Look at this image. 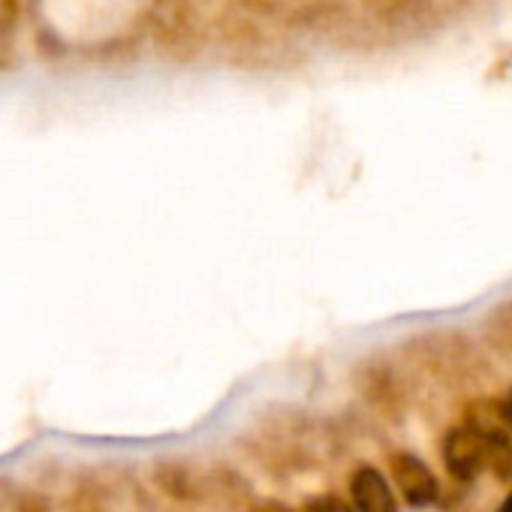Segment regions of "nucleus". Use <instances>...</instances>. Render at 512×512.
I'll list each match as a JSON object with an SVG mask.
<instances>
[{"mask_svg": "<svg viewBox=\"0 0 512 512\" xmlns=\"http://www.w3.org/2000/svg\"><path fill=\"white\" fill-rule=\"evenodd\" d=\"M503 422H506V428L512 431V392H509L506 401H503Z\"/></svg>", "mask_w": 512, "mask_h": 512, "instance_id": "obj_5", "label": "nucleus"}, {"mask_svg": "<svg viewBox=\"0 0 512 512\" xmlns=\"http://www.w3.org/2000/svg\"><path fill=\"white\" fill-rule=\"evenodd\" d=\"M350 494H353L359 512H398V503H395V494H392L389 482L374 467H359L353 473Z\"/></svg>", "mask_w": 512, "mask_h": 512, "instance_id": "obj_3", "label": "nucleus"}, {"mask_svg": "<svg viewBox=\"0 0 512 512\" xmlns=\"http://www.w3.org/2000/svg\"><path fill=\"white\" fill-rule=\"evenodd\" d=\"M305 512H356L350 503H344L341 497H332V494H326V497H317V500H311L308 506H305Z\"/></svg>", "mask_w": 512, "mask_h": 512, "instance_id": "obj_4", "label": "nucleus"}, {"mask_svg": "<svg viewBox=\"0 0 512 512\" xmlns=\"http://www.w3.org/2000/svg\"><path fill=\"white\" fill-rule=\"evenodd\" d=\"M389 467H392V476H395L401 494L413 506H428L437 500V479L425 461H419L416 455H395L389 461Z\"/></svg>", "mask_w": 512, "mask_h": 512, "instance_id": "obj_2", "label": "nucleus"}, {"mask_svg": "<svg viewBox=\"0 0 512 512\" xmlns=\"http://www.w3.org/2000/svg\"><path fill=\"white\" fill-rule=\"evenodd\" d=\"M497 512H512V494L500 503V509H497Z\"/></svg>", "mask_w": 512, "mask_h": 512, "instance_id": "obj_6", "label": "nucleus"}, {"mask_svg": "<svg viewBox=\"0 0 512 512\" xmlns=\"http://www.w3.org/2000/svg\"><path fill=\"white\" fill-rule=\"evenodd\" d=\"M446 467L455 479H473L491 461V434L479 428H455L443 443Z\"/></svg>", "mask_w": 512, "mask_h": 512, "instance_id": "obj_1", "label": "nucleus"}]
</instances>
